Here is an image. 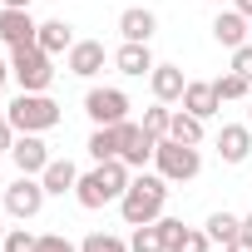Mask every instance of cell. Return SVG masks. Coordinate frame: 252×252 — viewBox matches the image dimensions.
<instances>
[{
    "instance_id": "1",
    "label": "cell",
    "mask_w": 252,
    "mask_h": 252,
    "mask_svg": "<svg viewBox=\"0 0 252 252\" xmlns=\"http://www.w3.org/2000/svg\"><path fill=\"white\" fill-rule=\"evenodd\" d=\"M163 203H168V178L163 173H139V178H129V188H124L119 213H124L129 227H144V222L163 218Z\"/></svg>"
},
{
    "instance_id": "2",
    "label": "cell",
    "mask_w": 252,
    "mask_h": 252,
    "mask_svg": "<svg viewBox=\"0 0 252 252\" xmlns=\"http://www.w3.org/2000/svg\"><path fill=\"white\" fill-rule=\"evenodd\" d=\"M129 163L124 158H104V163H94V173H84L79 183H74V198H79V208H104V203H119L124 198V188H129Z\"/></svg>"
},
{
    "instance_id": "3",
    "label": "cell",
    "mask_w": 252,
    "mask_h": 252,
    "mask_svg": "<svg viewBox=\"0 0 252 252\" xmlns=\"http://www.w3.org/2000/svg\"><path fill=\"white\" fill-rule=\"evenodd\" d=\"M20 134H45V129H55L60 124V104L50 99V94H30V89H20V99L10 104V114H5Z\"/></svg>"
},
{
    "instance_id": "4",
    "label": "cell",
    "mask_w": 252,
    "mask_h": 252,
    "mask_svg": "<svg viewBox=\"0 0 252 252\" xmlns=\"http://www.w3.org/2000/svg\"><path fill=\"white\" fill-rule=\"evenodd\" d=\"M50 60H55V55H45L40 45H15V50H10V74L20 79V89L45 94L50 79H55V64H50Z\"/></svg>"
},
{
    "instance_id": "5",
    "label": "cell",
    "mask_w": 252,
    "mask_h": 252,
    "mask_svg": "<svg viewBox=\"0 0 252 252\" xmlns=\"http://www.w3.org/2000/svg\"><path fill=\"white\" fill-rule=\"evenodd\" d=\"M154 163H158V173H163L168 183H188V178H198V168H203L198 144H178V139H158Z\"/></svg>"
},
{
    "instance_id": "6",
    "label": "cell",
    "mask_w": 252,
    "mask_h": 252,
    "mask_svg": "<svg viewBox=\"0 0 252 252\" xmlns=\"http://www.w3.org/2000/svg\"><path fill=\"white\" fill-rule=\"evenodd\" d=\"M0 198H5V213H10V218H35L50 193H45V183H40L35 173H20L15 183H5V193H0Z\"/></svg>"
},
{
    "instance_id": "7",
    "label": "cell",
    "mask_w": 252,
    "mask_h": 252,
    "mask_svg": "<svg viewBox=\"0 0 252 252\" xmlns=\"http://www.w3.org/2000/svg\"><path fill=\"white\" fill-rule=\"evenodd\" d=\"M84 114L94 119V129L124 124V119H129V94H124V89H89L84 94Z\"/></svg>"
},
{
    "instance_id": "8",
    "label": "cell",
    "mask_w": 252,
    "mask_h": 252,
    "mask_svg": "<svg viewBox=\"0 0 252 252\" xmlns=\"http://www.w3.org/2000/svg\"><path fill=\"white\" fill-rule=\"evenodd\" d=\"M154 149H158V139L144 129V124H129V119L119 124V158L129 163V168H144L154 158Z\"/></svg>"
},
{
    "instance_id": "9",
    "label": "cell",
    "mask_w": 252,
    "mask_h": 252,
    "mask_svg": "<svg viewBox=\"0 0 252 252\" xmlns=\"http://www.w3.org/2000/svg\"><path fill=\"white\" fill-rule=\"evenodd\" d=\"M10 158H15V168H20V173H35V178L50 168V149H45V139H40V134H20V139L10 144Z\"/></svg>"
},
{
    "instance_id": "10",
    "label": "cell",
    "mask_w": 252,
    "mask_h": 252,
    "mask_svg": "<svg viewBox=\"0 0 252 252\" xmlns=\"http://www.w3.org/2000/svg\"><path fill=\"white\" fill-rule=\"evenodd\" d=\"M218 154H222V163H242L252 154V124H222L218 129Z\"/></svg>"
},
{
    "instance_id": "11",
    "label": "cell",
    "mask_w": 252,
    "mask_h": 252,
    "mask_svg": "<svg viewBox=\"0 0 252 252\" xmlns=\"http://www.w3.org/2000/svg\"><path fill=\"white\" fill-rule=\"evenodd\" d=\"M247 15L232 5V10H218V20H213V40L222 45V50H237V45H247Z\"/></svg>"
},
{
    "instance_id": "12",
    "label": "cell",
    "mask_w": 252,
    "mask_h": 252,
    "mask_svg": "<svg viewBox=\"0 0 252 252\" xmlns=\"http://www.w3.org/2000/svg\"><path fill=\"white\" fill-rule=\"evenodd\" d=\"M35 30H40V25L30 20V10H10V5L0 10V40H5L10 50H15V45H35Z\"/></svg>"
},
{
    "instance_id": "13",
    "label": "cell",
    "mask_w": 252,
    "mask_h": 252,
    "mask_svg": "<svg viewBox=\"0 0 252 252\" xmlns=\"http://www.w3.org/2000/svg\"><path fill=\"white\" fill-rule=\"evenodd\" d=\"M64 64H69V74L89 79V74H99V69H104V45H99V40H74Z\"/></svg>"
},
{
    "instance_id": "14",
    "label": "cell",
    "mask_w": 252,
    "mask_h": 252,
    "mask_svg": "<svg viewBox=\"0 0 252 252\" xmlns=\"http://www.w3.org/2000/svg\"><path fill=\"white\" fill-rule=\"evenodd\" d=\"M183 109H188V114H198V119L208 124V119L222 109V99H218V89H213L208 79H188V89H183Z\"/></svg>"
},
{
    "instance_id": "15",
    "label": "cell",
    "mask_w": 252,
    "mask_h": 252,
    "mask_svg": "<svg viewBox=\"0 0 252 252\" xmlns=\"http://www.w3.org/2000/svg\"><path fill=\"white\" fill-rule=\"evenodd\" d=\"M149 84H154V99H158V104H173V99H183V89H188V79H183L178 64H154Z\"/></svg>"
},
{
    "instance_id": "16",
    "label": "cell",
    "mask_w": 252,
    "mask_h": 252,
    "mask_svg": "<svg viewBox=\"0 0 252 252\" xmlns=\"http://www.w3.org/2000/svg\"><path fill=\"white\" fill-rule=\"evenodd\" d=\"M114 64H119V74H134V79L154 74V55H149V45H139V40H124L119 55H114Z\"/></svg>"
},
{
    "instance_id": "17",
    "label": "cell",
    "mask_w": 252,
    "mask_h": 252,
    "mask_svg": "<svg viewBox=\"0 0 252 252\" xmlns=\"http://www.w3.org/2000/svg\"><path fill=\"white\" fill-rule=\"evenodd\" d=\"M119 30H124V40L149 45V40H154V30H158V20H154V10L134 5V10H124V15H119Z\"/></svg>"
},
{
    "instance_id": "18",
    "label": "cell",
    "mask_w": 252,
    "mask_h": 252,
    "mask_svg": "<svg viewBox=\"0 0 252 252\" xmlns=\"http://www.w3.org/2000/svg\"><path fill=\"white\" fill-rule=\"evenodd\" d=\"M35 45H40L45 55H69V45H74V30H69L64 20H45V25L35 30Z\"/></svg>"
},
{
    "instance_id": "19",
    "label": "cell",
    "mask_w": 252,
    "mask_h": 252,
    "mask_svg": "<svg viewBox=\"0 0 252 252\" xmlns=\"http://www.w3.org/2000/svg\"><path fill=\"white\" fill-rule=\"evenodd\" d=\"M40 183H45V193H74V183H79V173H74V163L69 158H50V168L40 173Z\"/></svg>"
},
{
    "instance_id": "20",
    "label": "cell",
    "mask_w": 252,
    "mask_h": 252,
    "mask_svg": "<svg viewBox=\"0 0 252 252\" xmlns=\"http://www.w3.org/2000/svg\"><path fill=\"white\" fill-rule=\"evenodd\" d=\"M168 139H178V144H203V119L188 114V109H178L173 124H168Z\"/></svg>"
},
{
    "instance_id": "21",
    "label": "cell",
    "mask_w": 252,
    "mask_h": 252,
    "mask_svg": "<svg viewBox=\"0 0 252 252\" xmlns=\"http://www.w3.org/2000/svg\"><path fill=\"white\" fill-rule=\"evenodd\" d=\"M89 158H94V163L119 158V124H109V129H94V134H89Z\"/></svg>"
},
{
    "instance_id": "22",
    "label": "cell",
    "mask_w": 252,
    "mask_h": 252,
    "mask_svg": "<svg viewBox=\"0 0 252 252\" xmlns=\"http://www.w3.org/2000/svg\"><path fill=\"white\" fill-rule=\"evenodd\" d=\"M203 232H208L213 242H222V247H227L232 237H242V218H232V213H213V218L203 222Z\"/></svg>"
},
{
    "instance_id": "23",
    "label": "cell",
    "mask_w": 252,
    "mask_h": 252,
    "mask_svg": "<svg viewBox=\"0 0 252 252\" xmlns=\"http://www.w3.org/2000/svg\"><path fill=\"white\" fill-rule=\"evenodd\" d=\"M129 252H168V237H163V227H158V222H144V227H134V237H129Z\"/></svg>"
},
{
    "instance_id": "24",
    "label": "cell",
    "mask_w": 252,
    "mask_h": 252,
    "mask_svg": "<svg viewBox=\"0 0 252 252\" xmlns=\"http://www.w3.org/2000/svg\"><path fill=\"white\" fill-rule=\"evenodd\" d=\"M213 89H218V99L227 104V99H247V94H252V79H242L237 69H227V74L213 79Z\"/></svg>"
},
{
    "instance_id": "25",
    "label": "cell",
    "mask_w": 252,
    "mask_h": 252,
    "mask_svg": "<svg viewBox=\"0 0 252 252\" xmlns=\"http://www.w3.org/2000/svg\"><path fill=\"white\" fill-rule=\"evenodd\" d=\"M208 247H213V237L203 227H178V237L168 242V252H208Z\"/></svg>"
},
{
    "instance_id": "26",
    "label": "cell",
    "mask_w": 252,
    "mask_h": 252,
    "mask_svg": "<svg viewBox=\"0 0 252 252\" xmlns=\"http://www.w3.org/2000/svg\"><path fill=\"white\" fill-rule=\"evenodd\" d=\"M168 124H173V109H168V104H154V109H144V129H149L154 139H168Z\"/></svg>"
},
{
    "instance_id": "27",
    "label": "cell",
    "mask_w": 252,
    "mask_h": 252,
    "mask_svg": "<svg viewBox=\"0 0 252 252\" xmlns=\"http://www.w3.org/2000/svg\"><path fill=\"white\" fill-rule=\"evenodd\" d=\"M79 252H129V242L114 237V232H89V237L79 242Z\"/></svg>"
},
{
    "instance_id": "28",
    "label": "cell",
    "mask_w": 252,
    "mask_h": 252,
    "mask_svg": "<svg viewBox=\"0 0 252 252\" xmlns=\"http://www.w3.org/2000/svg\"><path fill=\"white\" fill-rule=\"evenodd\" d=\"M35 232H25V227H15V232H5V237H0V247H5V252H35Z\"/></svg>"
},
{
    "instance_id": "29",
    "label": "cell",
    "mask_w": 252,
    "mask_h": 252,
    "mask_svg": "<svg viewBox=\"0 0 252 252\" xmlns=\"http://www.w3.org/2000/svg\"><path fill=\"white\" fill-rule=\"evenodd\" d=\"M232 69H237V74H242V79H252V40H247V45H237V50H232Z\"/></svg>"
},
{
    "instance_id": "30",
    "label": "cell",
    "mask_w": 252,
    "mask_h": 252,
    "mask_svg": "<svg viewBox=\"0 0 252 252\" xmlns=\"http://www.w3.org/2000/svg\"><path fill=\"white\" fill-rule=\"evenodd\" d=\"M35 252H79V247H69V237L50 232V237H40V242H35Z\"/></svg>"
},
{
    "instance_id": "31",
    "label": "cell",
    "mask_w": 252,
    "mask_h": 252,
    "mask_svg": "<svg viewBox=\"0 0 252 252\" xmlns=\"http://www.w3.org/2000/svg\"><path fill=\"white\" fill-rule=\"evenodd\" d=\"M10 144H15V124L0 114V154H10Z\"/></svg>"
},
{
    "instance_id": "32",
    "label": "cell",
    "mask_w": 252,
    "mask_h": 252,
    "mask_svg": "<svg viewBox=\"0 0 252 252\" xmlns=\"http://www.w3.org/2000/svg\"><path fill=\"white\" fill-rule=\"evenodd\" d=\"M222 252H252V237H232V242H227Z\"/></svg>"
},
{
    "instance_id": "33",
    "label": "cell",
    "mask_w": 252,
    "mask_h": 252,
    "mask_svg": "<svg viewBox=\"0 0 252 252\" xmlns=\"http://www.w3.org/2000/svg\"><path fill=\"white\" fill-rule=\"evenodd\" d=\"M5 79H10V64H5V60H0V94H5Z\"/></svg>"
},
{
    "instance_id": "34",
    "label": "cell",
    "mask_w": 252,
    "mask_h": 252,
    "mask_svg": "<svg viewBox=\"0 0 252 252\" xmlns=\"http://www.w3.org/2000/svg\"><path fill=\"white\" fill-rule=\"evenodd\" d=\"M232 5H237V10H242V15L252 20V0H232Z\"/></svg>"
},
{
    "instance_id": "35",
    "label": "cell",
    "mask_w": 252,
    "mask_h": 252,
    "mask_svg": "<svg viewBox=\"0 0 252 252\" xmlns=\"http://www.w3.org/2000/svg\"><path fill=\"white\" fill-rule=\"evenodd\" d=\"M5 5H10V10H30V0H5Z\"/></svg>"
},
{
    "instance_id": "36",
    "label": "cell",
    "mask_w": 252,
    "mask_h": 252,
    "mask_svg": "<svg viewBox=\"0 0 252 252\" xmlns=\"http://www.w3.org/2000/svg\"><path fill=\"white\" fill-rule=\"evenodd\" d=\"M242 237H252V213H247V218H242Z\"/></svg>"
},
{
    "instance_id": "37",
    "label": "cell",
    "mask_w": 252,
    "mask_h": 252,
    "mask_svg": "<svg viewBox=\"0 0 252 252\" xmlns=\"http://www.w3.org/2000/svg\"><path fill=\"white\" fill-rule=\"evenodd\" d=\"M0 237H5V222H0Z\"/></svg>"
},
{
    "instance_id": "38",
    "label": "cell",
    "mask_w": 252,
    "mask_h": 252,
    "mask_svg": "<svg viewBox=\"0 0 252 252\" xmlns=\"http://www.w3.org/2000/svg\"><path fill=\"white\" fill-rule=\"evenodd\" d=\"M0 193H5V178H0Z\"/></svg>"
},
{
    "instance_id": "39",
    "label": "cell",
    "mask_w": 252,
    "mask_h": 252,
    "mask_svg": "<svg viewBox=\"0 0 252 252\" xmlns=\"http://www.w3.org/2000/svg\"><path fill=\"white\" fill-rule=\"evenodd\" d=\"M247 124H252V109H247Z\"/></svg>"
},
{
    "instance_id": "40",
    "label": "cell",
    "mask_w": 252,
    "mask_h": 252,
    "mask_svg": "<svg viewBox=\"0 0 252 252\" xmlns=\"http://www.w3.org/2000/svg\"><path fill=\"white\" fill-rule=\"evenodd\" d=\"M213 5H222V0H213Z\"/></svg>"
},
{
    "instance_id": "41",
    "label": "cell",
    "mask_w": 252,
    "mask_h": 252,
    "mask_svg": "<svg viewBox=\"0 0 252 252\" xmlns=\"http://www.w3.org/2000/svg\"><path fill=\"white\" fill-rule=\"evenodd\" d=\"M247 40H252V30H247Z\"/></svg>"
}]
</instances>
